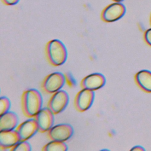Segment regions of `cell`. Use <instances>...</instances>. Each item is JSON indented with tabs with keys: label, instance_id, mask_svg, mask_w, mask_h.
<instances>
[{
	"label": "cell",
	"instance_id": "1",
	"mask_svg": "<svg viewBox=\"0 0 151 151\" xmlns=\"http://www.w3.org/2000/svg\"><path fill=\"white\" fill-rule=\"evenodd\" d=\"M22 109L24 115L28 117H34L42 109V97L37 89L25 90L21 97Z\"/></svg>",
	"mask_w": 151,
	"mask_h": 151
},
{
	"label": "cell",
	"instance_id": "2",
	"mask_svg": "<svg viewBox=\"0 0 151 151\" xmlns=\"http://www.w3.org/2000/svg\"><path fill=\"white\" fill-rule=\"evenodd\" d=\"M45 54L48 61L53 66H60L67 58V50L62 41L57 39L50 40L45 47Z\"/></svg>",
	"mask_w": 151,
	"mask_h": 151
},
{
	"label": "cell",
	"instance_id": "3",
	"mask_svg": "<svg viewBox=\"0 0 151 151\" xmlns=\"http://www.w3.org/2000/svg\"><path fill=\"white\" fill-rule=\"evenodd\" d=\"M65 84L64 74L54 72L45 77L42 83V88L46 93L54 94L60 90Z\"/></svg>",
	"mask_w": 151,
	"mask_h": 151
},
{
	"label": "cell",
	"instance_id": "4",
	"mask_svg": "<svg viewBox=\"0 0 151 151\" xmlns=\"http://www.w3.org/2000/svg\"><path fill=\"white\" fill-rule=\"evenodd\" d=\"M74 134L73 126L67 123L58 124L53 126L48 132L47 135L51 140L65 142Z\"/></svg>",
	"mask_w": 151,
	"mask_h": 151
},
{
	"label": "cell",
	"instance_id": "5",
	"mask_svg": "<svg viewBox=\"0 0 151 151\" xmlns=\"http://www.w3.org/2000/svg\"><path fill=\"white\" fill-rule=\"evenodd\" d=\"M68 102V94L65 91L60 90L52 94L48 102L47 107L54 114H57L61 113L67 107Z\"/></svg>",
	"mask_w": 151,
	"mask_h": 151
},
{
	"label": "cell",
	"instance_id": "6",
	"mask_svg": "<svg viewBox=\"0 0 151 151\" xmlns=\"http://www.w3.org/2000/svg\"><path fill=\"white\" fill-rule=\"evenodd\" d=\"M94 100V91L86 88H82L76 94L74 105L77 110L84 112L88 110L92 106Z\"/></svg>",
	"mask_w": 151,
	"mask_h": 151
},
{
	"label": "cell",
	"instance_id": "7",
	"mask_svg": "<svg viewBox=\"0 0 151 151\" xmlns=\"http://www.w3.org/2000/svg\"><path fill=\"white\" fill-rule=\"evenodd\" d=\"M34 118L40 133L47 132L54 126V114L48 107L42 108Z\"/></svg>",
	"mask_w": 151,
	"mask_h": 151
},
{
	"label": "cell",
	"instance_id": "8",
	"mask_svg": "<svg viewBox=\"0 0 151 151\" xmlns=\"http://www.w3.org/2000/svg\"><path fill=\"white\" fill-rule=\"evenodd\" d=\"M16 130L20 141H25L31 139L38 132V126L35 118L31 117L19 124Z\"/></svg>",
	"mask_w": 151,
	"mask_h": 151
},
{
	"label": "cell",
	"instance_id": "9",
	"mask_svg": "<svg viewBox=\"0 0 151 151\" xmlns=\"http://www.w3.org/2000/svg\"><path fill=\"white\" fill-rule=\"evenodd\" d=\"M126 12L124 5L120 2L113 3L107 6L102 13V19L107 22H115L122 18Z\"/></svg>",
	"mask_w": 151,
	"mask_h": 151
},
{
	"label": "cell",
	"instance_id": "10",
	"mask_svg": "<svg viewBox=\"0 0 151 151\" xmlns=\"http://www.w3.org/2000/svg\"><path fill=\"white\" fill-rule=\"evenodd\" d=\"M106 79L103 74L94 73L84 77L80 83L82 88L96 91L102 88L106 84Z\"/></svg>",
	"mask_w": 151,
	"mask_h": 151
},
{
	"label": "cell",
	"instance_id": "11",
	"mask_svg": "<svg viewBox=\"0 0 151 151\" xmlns=\"http://www.w3.org/2000/svg\"><path fill=\"white\" fill-rule=\"evenodd\" d=\"M20 142L19 136L16 130L0 131V149H7L12 148Z\"/></svg>",
	"mask_w": 151,
	"mask_h": 151
},
{
	"label": "cell",
	"instance_id": "12",
	"mask_svg": "<svg viewBox=\"0 0 151 151\" xmlns=\"http://www.w3.org/2000/svg\"><path fill=\"white\" fill-rule=\"evenodd\" d=\"M18 115L14 111H8L1 115L0 131L15 130L18 126Z\"/></svg>",
	"mask_w": 151,
	"mask_h": 151
},
{
	"label": "cell",
	"instance_id": "13",
	"mask_svg": "<svg viewBox=\"0 0 151 151\" xmlns=\"http://www.w3.org/2000/svg\"><path fill=\"white\" fill-rule=\"evenodd\" d=\"M138 86L147 93H151V72L142 70L137 72L134 76Z\"/></svg>",
	"mask_w": 151,
	"mask_h": 151
},
{
	"label": "cell",
	"instance_id": "14",
	"mask_svg": "<svg viewBox=\"0 0 151 151\" xmlns=\"http://www.w3.org/2000/svg\"><path fill=\"white\" fill-rule=\"evenodd\" d=\"M43 151H66L68 150L67 145L63 142L51 140L44 146Z\"/></svg>",
	"mask_w": 151,
	"mask_h": 151
},
{
	"label": "cell",
	"instance_id": "15",
	"mask_svg": "<svg viewBox=\"0 0 151 151\" xmlns=\"http://www.w3.org/2000/svg\"><path fill=\"white\" fill-rule=\"evenodd\" d=\"M11 104V101L8 97L2 96L0 98V116L9 111Z\"/></svg>",
	"mask_w": 151,
	"mask_h": 151
},
{
	"label": "cell",
	"instance_id": "16",
	"mask_svg": "<svg viewBox=\"0 0 151 151\" xmlns=\"http://www.w3.org/2000/svg\"><path fill=\"white\" fill-rule=\"evenodd\" d=\"M10 150L12 151H31V146L27 140L20 141L11 148Z\"/></svg>",
	"mask_w": 151,
	"mask_h": 151
},
{
	"label": "cell",
	"instance_id": "17",
	"mask_svg": "<svg viewBox=\"0 0 151 151\" xmlns=\"http://www.w3.org/2000/svg\"><path fill=\"white\" fill-rule=\"evenodd\" d=\"M65 84L70 87H74L76 86L77 82L74 76L70 72H67L64 74Z\"/></svg>",
	"mask_w": 151,
	"mask_h": 151
},
{
	"label": "cell",
	"instance_id": "18",
	"mask_svg": "<svg viewBox=\"0 0 151 151\" xmlns=\"http://www.w3.org/2000/svg\"><path fill=\"white\" fill-rule=\"evenodd\" d=\"M144 38L146 42L150 46H151V28L146 31L144 35Z\"/></svg>",
	"mask_w": 151,
	"mask_h": 151
},
{
	"label": "cell",
	"instance_id": "19",
	"mask_svg": "<svg viewBox=\"0 0 151 151\" xmlns=\"http://www.w3.org/2000/svg\"><path fill=\"white\" fill-rule=\"evenodd\" d=\"M19 0H4V2L9 5H14L17 4Z\"/></svg>",
	"mask_w": 151,
	"mask_h": 151
},
{
	"label": "cell",
	"instance_id": "20",
	"mask_svg": "<svg viewBox=\"0 0 151 151\" xmlns=\"http://www.w3.org/2000/svg\"><path fill=\"white\" fill-rule=\"evenodd\" d=\"M131 150H145V149L140 146H135L131 149Z\"/></svg>",
	"mask_w": 151,
	"mask_h": 151
},
{
	"label": "cell",
	"instance_id": "21",
	"mask_svg": "<svg viewBox=\"0 0 151 151\" xmlns=\"http://www.w3.org/2000/svg\"><path fill=\"white\" fill-rule=\"evenodd\" d=\"M114 1H116V2H120L123 1V0H114Z\"/></svg>",
	"mask_w": 151,
	"mask_h": 151
},
{
	"label": "cell",
	"instance_id": "22",
	"mask_svg": "<svg viewBox=\"0 0 151 151\" xmlns=\"http://www.w3.org/2000/svg\"><path fill=\"white\" fill-rule=\"evenodd\" d=\"M150 21H151V18H150Z\"/></svg>",
	"mask_w": 151,
	"mask_h": 151
}]
</instances>
